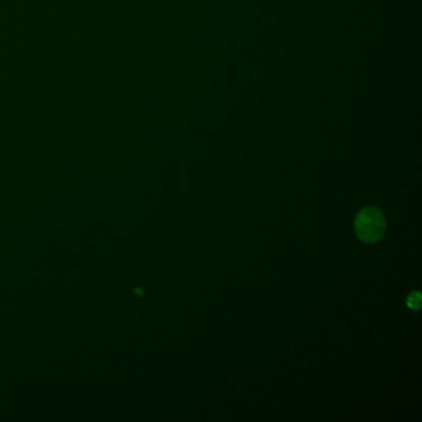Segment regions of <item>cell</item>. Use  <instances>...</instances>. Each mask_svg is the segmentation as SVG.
Instances as JSON below:
<instances>
[{"instance_id": "cell-1", "label": "cell", "mask_w": 422, "mask_h": 422, "mask_svg": "<svg viewBox=\"0 0 422 422\" xmlns=\"http://www.w3.org/2000/svg\"><path fill=\"white\" fill-rule=\"evenodd\" d=\"M355 234L360 241L375 243L380 241L386 230L385 217L375 207H366L358 213L354 222Z\"/></svg>"}, {"instance_id": "cell-2", "label": "cell", "mask_w": 422, "mask_h": 422, "mask_svg": "<svg viewBox=\"0 0 422 422\" xmlns=\"http://www.w3.org/2000/svg\"><path fill=\"white\" fill-rule=\"evenodd\" d=\"M406 303L410 308H412V310H418L421 306V294L418 293V291L412 293L409 297H407Z\"/></svg>"}]
</instances>
